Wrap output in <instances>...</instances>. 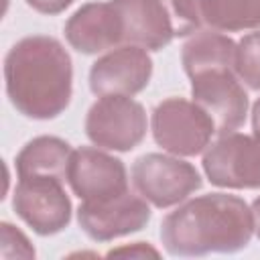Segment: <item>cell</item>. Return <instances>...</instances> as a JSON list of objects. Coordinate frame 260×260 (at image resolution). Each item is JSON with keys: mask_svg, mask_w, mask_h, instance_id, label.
Segmentation results:
<instances>
[{"mask_svg": "<svg viewBox=\"0 0 260 260\" xmlns=\"http://www.w3.org/2000/svg\"><path fill=\"white\" fill-rule=\"evenodd\" d=\"M67 183L81 201H106L130 191L124 162L89 146L73 150Z\"/></svg>", "mask_w": 260, "mask_h": 260, "instance_id": "8fae6325", "label": "cell"}, {"mask_svg": "<svg viewBox=\"0 0 260 260\" xmlns=\"http://www.w3.org/2000/svg\"><path fill=\"white\" fill-rule=\"evenodd\" d=\"M252 130H254V134L260 136V98L252 108Z\"/></svg>", "mask_w": 260, "mask_h": 260, "instance_id": "603a6c76", "label": "cell"}, {"mask_svg": "<svg viewBox=\"0 0 260 260\" xmlns=\"http://www.w3.org/2000/svg\"><path fill=\"white\" fill-rule=\"evenodd\" d=\"M63 185L65 181L51 177L18 179L12 195V207L35 234L53 236L69 225L71 199Z\"/></svg>", "mask_w": 260, "mask_h": 260, "instance_id": "52a82bcc", "label": "cell"}, {"mask_svg": "<svg viewBox=\"0 0 260 260\" xmlns=\"http://www.w3.org/2000/svg\"><path fill=\"white\" fill-rule=\"evenodd\" d=\"M108 256H136V258H144V256H158V250L150 248L148 244L144 242H134L130 246H120V248H114L108 252Z\"/></svg>", "mask_w": 260, "mask_h": 260, "instance_id": "ffe728a7", "label": "cell"}, {"mask_svg": "<svg viewBox=\"0 0 260 260\" xmlns=\"http://www.w3.org/2000/svg\"><path fill=\"white\" fill-rule=\"evenodd\" d=\"M73 148L69 142L57 136H37L22 146L16 154L18 179L28 177H51L67 181Z\"/></svg>", "mask_w": 260, "mask_h": 260, "instance_id": "5bb4252c", "label": "cell"}, {"mask_svg": "<svg viewBox=\"0 0 260 260\" xmlns=\"http://www.w3.org/2000/svg\"><path fill=\"white\" fill-rule=\"evenodd\" d=\"M124 24V45L160 51L173 39V24L158 0H114Z\"/></svg>", "mask_w": 260, "mask_h": 260, "instance_id": "4fadbf2b", "label": "cell"}, {"mask_svg": "<svg viewBox=\"0 0 260 260\" xmlns=\"http://www.w3.org/2000/svg\"><path fill=\"white\" fill-rule=\"evenodd\" d=\"M63 32L67 43L83 55H98L124 45V24L114 0L83 4L69 16Z\"/></svg>", "mask_w": 260, "mask_h": 260, "instance_id": "7c38bea8", "label": "cell"}, {"mask_svg": "<svg viewBox=\"0 0 260 260\" xmlns=\"http://www.w3.org/2000/svg\"><path fill=\"white\" fill-rule=\"evenodd\" d=\"M191 79V98L215 124V134L236 132L248 116V93L234 69H207Z\"/></svg>", "mask_w": 260, "mask_h": 260, "instance_id": "ba28073f", "label": "cell"}, {"mask_svg": "<svg viewBox=\"0 0 260 260\" xmlns=\"http://www.w3.org/2000/svg\"><path fill=\"white\" fill-rule=\"evenodd\" d=\"M152 77V59L146 49L120 45L100 57L89 69V89L102 95H136Z\"/></svg>", "mask_w": 260, "mask_h": 260, "instance_id": "30bf717a", "label": "cell"}, {"mask_svg": "<svg viewBox=\"0 0 260 260\" xmlns=\"http://www.w3.org/2000/svg\"><path fill=\"white\" fill-rule=\"evenodd\" d=\"M173 24L175 37H189L199 30L201 10L199 0H158Z\"/></svg>", "mask_w": 260, "mask_h": 260, "instance_id": "ac0fdd59", "label": "cell"}, {"mask_svg": "<svg viewBox=\"0 0 260 260\" xmlns=\"http://www.w3.org/2000/svg\"><path fill=\"white\" fill-rule=\"evenodd\" d=\"M234 71L244 85L260 91V30L244 35L240 39Z\"/></svg>", "mask_w": 260, "mask_h": 260, "instance_id": "e0dca14e", "label": "cell"}, {"mask_svg": "<svg viewBox=\"0 0 260 260\" xmlns=\"http://www.w3.org/2000/svg\"><path fill=\"white\" fill-rule=\"evenodd\" d=\"M236 49L238 43H234L230 37L211 30H197L193 32L181 51V61L185 73L191 77L195 73L207 71V69H234L236 67Z\"/></svg>", "mask_w": 260, "mask_h": 260, "instance_id": "9a60e30c", "label": "cell"}, {"mask_svg": "<svg viewBox=\"0 0 260 260\" xmlns=\"http://www.w3.org/2000/svg\"><path fill=\"white\" fill-rule=\"evenodd\" d=\"M252 219H254V232L260 240V197H256L252 203Z\"/></svg>", "mask_w": 260, "mask_h": 260, "instance_id": "7402d4cb", "label": "cell"}, {"mask_svg": "<svg viewBox=\"0 0 260 260\" xmlns=\"http://www.w3.org/2000/svg\"><path fill=\"white\" fill-rule=\"evenodd\" d=\"M152 138L175 156L201 154L215 134V124L209 114L195 102L183 98L162 100L152 110Z\"/></svg>", "mask_w": 260, "mask_h": 260, "instance_id": "3957f363", "label": "cell"}, {"mask_svg": "<svg viewBox=\"0 0 260 260\" xmlns=\"http://www.w3.org/2000/svg\"><path fill=\"white\" fill-rule=\"evenodd\" d=\"M146 130V112L130 95H102L85 116L87 138L104 150L128 152L144 140Z\"/></svg>", "mask_w": 260, "mask_h": 260, "instance_id": "277c9868", "label": "cell"}, {"mask_svg": "<svg viewBox=\"0 0 260 260\" xmlns=\"http://www.w3.org/2000/svg\"><path fill=\"white\" fill-rule=\"evenodd\" d=\"M0 254L2 258H35V248L28 238L8 221L0 225Z\"/></svg>", "mask_w": 260, "mask_h": 260, "instance_id": "d6986e66", "label": "cell"}, {"mask_svg": "<svg viewBox=\"0 0 260 260\" xmlns=\"http://www.w3.org/2000/svg\"><path fill=\"white\" fill-rule=\"evenodd\" d=\"M201 20L213 30L238 32L260 26V0H199Z\"/></svg>", "mask_w": 260, "mask_h": 260, "instance_id": "2e32d148", "label": "cell"}, {"mask_svg": "<svg viewBox=\"0 0 260 260\" xmlns=\"http://www.w3.org/2000/svg\"><path fill=\"white\" fill-rule=\"evenodd\" d=\"M73 2H75V0H26V4H28L30 8H35V10L41 12V14H49V16L61 14V12H63L65 8H69Z\"/></svg>", "mask_w": 260, "mask_h": 260, "instance_id": "44dd1931", "label": "cell"}, {"mask_svg": "<svg viewBox=\"0 0 260 260\" xmlns=\"http://www.w3.org/2000/svg\"><path fill=\"white\" fill-rule=\"evenodd\" d=\"M4 81L10 104L22 116L30 120H53L71 102V57L53 37H24L4 59Z\"/></svg>", "mask_w": 260, "mask_h": 260, "instance_id": "6da1fadb", "label": "cell"}, {"mask_svg": "<svg viewBox=\"0 0 260 260\" xmlns=\"http://www.w3.org/2000/svg\"><path fill=\"white\" fill-rule=\"evenodd\" d=\"M132 183L138 195L158 209L179 205L203 185L191 162L158 152H148L134 160Z\"/></svg>", "mask_w": 260, "mask_h": 260, "instance_id": "5b68a950", "label": "cell"}, {"mask_svg": "<svg viewBox=\"0 0 260 260\" xmlns=\"http://www.w3.org/2000/svg\"><path fill=\"white\" fill-rule=\"evenodd\" d=\"M203 171L215 187L260 189V136L221 134L205 148Z\"/></svg>", "mask_w": 260, "mask_h": 260, "instance_id": "8992f818", "label": "cell"}, {"mask_svg": "<svg viewBox=\"0 0 260 260\" xmlns=\"http://www.w3.org/2000/svg\"><path fill=\"white\" fill-rule=\"evenodd\" d=\"M77 221L93 242H110L146 228L150 207L142 195L126 191L106 201H81Z\"/></svg>", "mask_w": 260, "mask_h": 260, "instance_id": "9c48e42d", "label": "cell"}, {"mask_svg": "<svg viewBox=\"0 0 260 260\" xmlns=\"http://www.w3.org/2000/svg\"><path fill=\"white\" fill-rule=\"evenodd\" d=\"M252 234V209L228 193L195 197L160 223V242L171 256L234 254L250 244Z\"/></svg>", "mask_w": 260, "mask_h": 260, "instance_id": "7a4b0ae2", "label": "cell"}]
</instances>
